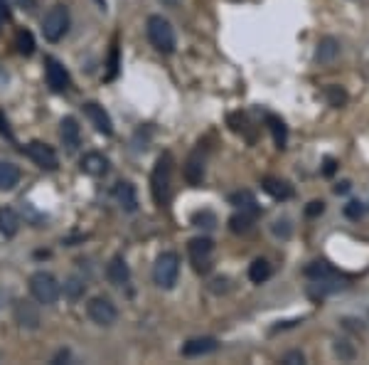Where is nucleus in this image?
<instances>
[{"label":"nucleus","mask_w":369,"mask_h":365,"mask_svg":"<svg viewBox=\"0 0 369 365\" xmlns=\"http://www.w3.org/2000/svg\"><path fill=\"white\" fill-rule=\"evenodd\" d=\"M15 48H18V52L25 54V57H30V54L35 52V37H32L30 30H20L18 35H15Z\"/></svg>","instance_id":"a878e982"},{"label":"nucleus","mask_w":369,"mask_h":365,"mask_svg":"<svg viewBox=\"0 0 369 365\" xmlns=\"http://www.w3.org/2000/svg\"><path fill=\"white\" fill-rule=\"evenodd\" d=\"M347 190H350V182H340V185H337V188H335V193H337V195H345L347 193Z\"/></svg>","instance_id":"4c0bfd02"},{"label":"nucleus","mask_w":369,"mask_h":365,"mask_svg":"<svg viewBox=\"0 0 369 365\" xmlns=\"http://www.w3.org/2000/svg\"><path fill=\"white\" fill-rule=\"evenodd\" d=\"M116 70H118V48L113 45V50H111V72H109V79L116 77Z\"/></svg>","instance_id":"f704fd0d"},{"label":"nucleus","mask_w":369,"mask_h":365,"mask_svg":"<svg viewBox=\"0 0 369 365\" xmlns=\"http://www.w3.org/2000/svg\"><path fill=\"white\" fill-rule=\"evenodd\" d=\"M10 18V8H8V0H0V23Z\"/></svg>","instance_id":"c9c22d12"},{"label":"nucleus","mask_w":369,"mask_h":365,"mask_svg":"<svg viewBox=\"0 0 369 365\" xmlns=\"http://www.w3.org/2000/svg\"><path fill=\"white\" fill-rule=\"evenodd\" d=\"M194 225H199V227H214V215L212 212H197L192 218Z\"/></svg>","instance_id":"7c9ffc66"},{"label":"nucleus","mask_w":369,"mask_h":365,"mask_svg":"<svg viewBox=\"0 0 369 365\" xmlns=\"http://www.w3.org/2000/svg\"><path fill=\"white\" fill-rule=\"evenodd\" d=\"M266 124H269V131H271V136H273L276 146L286 148V143H288V129H286V124H283L278 116H273V114H269V116H266Z\"/></svg>","instance_id":"5701e85b"},{"label":"nucleus","mask_w":369,"mask_h":365,"mask_svg":"<svg viewBox=\"0 0 369 365\" xmlns=\"http://www.w3.org/2000/svg\"><path fill=\"white\" fill-rule=\"evenodd\" d=\"M87 313L96 326H113L118 318V311H116V306H113V301L106 299V296H94V299L89 301Z\"/></svg>","instance_id":"0eeeda50"},{"label":"nucleus","mask_w":369,"mask_h":365,"mask_svg":"<svg viewBox=\"0 0 369 365\" xmlns=\"http://www.w3.org/2000/svg\"><path fill=\"white\" fill-rule=\"evenodd\" d=\"M160 3H163V6H168V8H175L180 0H160Z\"/></svg>","instance_id":"a19ab883"},{"label":"nucleus","mask_w":369,"mask_h":365,"mask_svg":"<svg viewBox=\"0 0 369 365\" xmlns=\"http://www.w3.org/2000/svg\"><path fill=\"white\" fill-rule=\"evenodd\" d=\"M69 30V10L65 6H54L42 18V35L49 42H59Z\"/></svg>","instance_id":"39448f33"},{"label":"nucleus","mask_w":369,"mask_h":365,"mask_svg":"<svg viewBox=\"0 0 369 365\" xmlns=\"http://www.w3.org/2000/svg\"><path fill=\"white\" fill-rule=\"evenodd\" d=\"M45 65H47V84L52 87V92H67L69 89V74H67L65 65L54 57L45 59Z\"/></svg>","instance_id":"9d476101"},{"label":"nucleus","mask_w":369,"mask_h":365,"mask_svg":"<svg viewBox=\"0 0 369 365\" xmlns=\"http://www.w3.org/2000/svg\"><path fill=\"white\" fill-rule=\"evenodd\" d=\"M15 318H18V324L23 328H37L40 326V311L30 301H18L15 304Z\"/></svg>","instance_id":"a211bd4d"},{"label":"nucleus","mask_w":369,"mask_h":365,"mask_svg":"<svg viewBox=\"0 0 369 365\" xmlns=\"http://www.w3.org/2000/svg\"><path fill=\"white\" fill-rule=\"evenodd\" d=\"M0 134L10 136V129H8V121H3V118H0Z\"/></svg>","instance_id":"58836bf2"},{"label":"nucleus","mask_w":369,"mask_h":365,"mask_svg":"<svg viewBox=\"0 0 369 365\" xmlns=\"http://www.w3.org/2000/svg\"><path fill=\"white\" fill-rule=\"evenodd\" d=\"M305 277L315 279V282H322V279H335L337 274H335L333 267L325 264V262H313V264L305 269Z\"/></svg>","instance_id":"393cba45"},{"label":"nucleus","mask_w":369,"mask_h":365,"mask_svg":"<svg viewBox=\"0 0 369 365\" xmlns=\"http://www.w3.org/2000/svg\"><path fill=\"white\" fill-rule=\"evenodd\" d=\"M335 165H337V163H335L333 158L325 160V176H333V173H335Z\"/></svg>","instance_id":"e433bc0d"},{"label":"nucleus","mask_w":369,"mask_h":365,"mask_svg":"<svg viewBox=\"0 0 369 365\" xmlns=\"http://www.w3.org/2000/svg\"><path fill=\"white\" fill-rule=\"evenodd\" d=\"M229 202H232V205H236V207L256 205V200H254V193H249V190H241V193L229 195Z\"/></svg>","instance_id":"c85d7f7f"},{"label":"nucleus","mask_w":369,"mask_h":365,"mask_svg":"<svg viewBox=\"0 0 369 365\" xmlns=\"http://www.w3.org/2000/svg\"><path fill=\"white\" fill-rule=\"evenodd\" d=\"M269 277H271V264L266 260H254L251 264H249V279H251L254 284L269 282Z\"/></svg>","instance_id":"b1692460"},{"label":"nucleus","mask_w":369,"mask_h":365,"mask_svg":"<svg viewBox=\"0 0 369 365\" xmlns=\"http://www.w3.org/2000/svg\"><path fill=\"white\" fill-rule=\"evenodd\" d=\"M340 54V42L335 40V37H322L317 42V52H315V59L320 65H333L335 59Z\"/></svg>","instance_id":"aec40b11"},{"label":"nucleus","mask_w":369,"mask_h":365,"mask_svg":"<svg viewBox=\"0 0 369 365\" xmlns=\"http://www.w3.org/2000/svg\"><path fill=\"white\" fill-rule=\"evenodd\" d=\"M202 178H205V156H202V148H197V151H192L190 158L185 160V180H188L190 185H199Z\"/></svg>","instance_id":"2eb2a0df"},{"label":"nucleus","mask_w":369,"mask_h":365,"mask_svg":"<svg viewBox=\"0 0 369 365\" xmlns=\"http://www.w3.org/2000/svg\"><path fill=\"white\" fill-rule=\"evenodd\" d=\"M322 212H325V202L322 200H313L311 205L305 207V215H308V218H317V215H322Z\"/></svg>","instance_id":"473e14b6"},{"label":"nucleus","mask_w":369,"mask_h":365,"mask_svg":"<svg viewBox=\"0 0 369 365\" xmlns=\"http://www.w3.org/2000/svg\"><path fill=\"white\" fill-rule=\"evenodd\" d=\"M172 182V156L170 154H163L158 160H155V168H153V176H150V193H153V200L155 205H168L170 200V185Z\"/></svg>","instance_id":"f257e3e1"},{"label":"nucleus","mask_w":369,"mask_h":365,"mask_svg":"<svg viewBox=\"0 0 369 365\" xmlns=\"http://www.w3.org/2000/svg\"><path fill=\"white\" fill-rule=\"evenodd\" d=\"M30 291H32L37 304L49 306V304H54V301L59 299L62 286H59V282L49 274V271H35V274L30 277Z\"/></svg>","instance_id":"7ed1b4c3"},{"label":"nucleus","mask_w":369,"mask_h":365,"mask_svg":"<svg viewBox=\"0 0 369 365\" xmlns=\"http://www.w3.org/2000/svg\"><path fill=\"white\" fill-rule=\"evenodd\" d=\"M59 136H62V141L69 151H74L82 141V129H79V121L74 116H65L62 118V124H59Z\"/></svg>","instance_id":"dca6fc26"},{"label":"nucleus","mask_w":369,"mask_h":365,"mask_svg":"<svg viewBox=\"0 0 369 365\" xmlns=\"http://www.w3.org/2000/svg\"><path fill=\"white\" fill-rule=\"evenodd\" d=\"M217 348H219L217 338H212V336L192 338V341H188L185 346H182V355L197 358V355H207V353H212V351H217Z\"/></svg>","instance_id":"f3484780"},{"label":"nucleus","mask_w":369,"mask_h":365,"mask_svg":"<svg viewBox=\"0 0 369 365\" xmlns=\"http://www.w3.org/2000/svg\"><path fill=\"white\" fill-rule=\"evenodd\" d=\"M20 6H25L27 10H32V8H35V0H20Z\"/></svg>","instance_id":"ea45409f"},{"label":"nucleus","mask_w":369,"mask_h":365,"mask_svg":"<svg viewBox=\"0 0 369 365\" xmlns=\"http://www.w3.org/2000/svg\"><path fill=\"white\" fill-rule=\"evenodd\" d=\"M20 232V215L12 207H0V235L15 237Z\"/></svg>","instance_id":"412c9836"},{"label":"nucleus","mask_w":369,"mask_h":365,"mask_svg":"<svg viewBox=\"0 0 369 365\" xmlns=\"http://www.w3.org/2000/svg\"><path fill=\"white\" fill-rule=\"evenodd\" d=\"M20 182V168L15 163L0 160V190H12Z\"/></svg>","instance_id":"4be33fe9"},{"label":"nucleus","mask_w":369,"mask_h":365,"mask_svg":"<svg viewBox=\"0 0 369 365\" xmlns=\"http://www.w3.org/2000/svg\"><path fill=\"white\" fill-rule=\"evenodd\" d=\"M84 289H87V284H84V279L71 277L69 282L65 284V294L69 296V299H79V296L84 294Z\"/></svg>","instance_id":"cd10ccee"},{"label":"nucleus","mask_w":369,"mask_h":365,"mask_svg":"<svg viewBox=\"0 0 369 365\" xmlns=\"http://www.w3.org/2000/svg\"><path fill=\"white\" fill-rule=\"evenodd\" d=\"M362 212H364L362 202H347V205H345V215L350 220H359V218H362Z\"/></svg>","instance_id":"2f4dec72"},{"label":"nucleus","mask_w":369,"mask_h":365,"mask_svg":"<svg viewBox=\"0 0 369 365\" xmlns=\"http://www.w3.org/2000/svg\"><path fill=\"white\" fill-rule=\"evenodd\" d=\"M25 154H27V158L32 160L37 168H42V171H54L59 163L54 148L47 146V143H42V141L27 143V146H25Z\"/></svg>","instance_id":"6e6552de"},{"label":"nucleus","mask_w":369,"mask_h":365,"mask_svg":"<svg viewBox=\"0 0 369 365\" xmlns=\"http://www.w3.org/2000/svg\"><path fill=\"white\" fill-rule=\"evenodd\" d=\"M180 277V257L175 252H163L153 264V279L160 289H172Z\"/></svg>","instance_id":"20e7f679"},{"label":"nucleus","mask_w":369,"mask_h":365,"mask_svg":"<svg viewBox=\"0 0 369 365\" xmlns=\"http://www.w3.org/2000/svg\"><path fill=\"white\" fill-rule=\"evenodd\" d=\"M264 190L276 198V200H288V198H293V188H291V182L283 180V178H264Z\"/></svg>","instance_id":"6ab92c4d"},{"label":"nucleus","mask_w":369,"mask_h":365,"mask_svg":"<svg viewBox=\"0 0 369 365\" xmlns=\"http://www.w3.org/2000/svg\"><path fill=\"white\" fill-rule=\"evenodd\" d=\"M146 30H148V40H150V45L158 52L163 54L175 52V30H172V25L163 15H150Z\"/></svg>","instance_id":"f03ea898"},{"label":"nucleus","mask_w":369,"mask_h":365,"mask_svg":"<svg viewBox=\"0 0 369 365\" xmlns=\"http://www.w3.org/2000/svg\"><path fill=\"white\" fill-rule=\"evenodd\" d=\"M303 353L300 351H293V353H286L283 355V363H288V365H295V363H303Z\"/></svg>","instance_id":"72a5a7b5"},{"label":"nucleus","mask_w":369,"mask_h":365,"mask_svg":"<svg viewBox=\"0 0 369 365\" xmlns=\"http://www.w3.org/2000/svg\"><path fill=\"white\" fill-rule=\"evenodd\" d=\"M258 218V205H249V207H241L239 212H234L232 218H229V230L234 232V235H244L254 227Z\"/></svg>","instance_id":"9b49d317"},{"label":"nucleus","mask_w":369,"mask_h":365,"mask_svg":"<svg viewBox=\"0 0 369 365\" xmlns=\"http://www.w3.org/2000/svg\"><path fill=\"white\" fill-rule=\"evenodd\" d=\"M79 168L89 178H104L109 173V168H111V163H109V158L104 154H96L94 151V154H87L79 160Z\"/></svg>","instance_id":"f8f14e48"},{"label":"nucleus","mask_w":369,"mask_h":365,"mask_svg":"<svg viewBox=\"0 0 369 365\" xmlns=\"http://www.w3.org/2000/svg\"><path fill=\"white\" fill-rule=\"evenodd\" d=\"M325 99H328L330 106L340 109V106H345V101H347V92H345V89L335 87V84H333V87L325 89Z\"/></svg>","instance_id":"bb28decb"},{"label":"nucleus","mask_w":369,"mask_h":365,"mask_svg":"<svg viewBox=\"0 0 369 365\" xmlns=\"http://www.w3.org/2000/svg\"><path fill=\"white\" fill-rule=\"evenodd\" d=\"M106 279H109V284H113V286H126V284H128L131 267H128V262L123 260L121 254L111 257V262L106 264Z\"/></svg>","instance_id":"ddd939ff"},{"label":"nucleus","mask_w":369,"mask_h":365,"mask_svg":"<svg viewBox=\"0 0 369 365\" xmlns=\"http://www.w3.org/2000/svg\"><path fill=\"white\" fill-rule=\"evenodd\" d=\"M190 262H192L197 274H207L212 269V252H214V242L210 237H194L188 244Z\"/></svg>","instance_id":"423d86ee"},{"label":"nucleus","mask_w":369,"mask_h":365,"mask_svg":"<svg viewBox=\"0 0 369 365\" xmlns=\"http://www.w3.org/2000/svg\"><path fill=\"white\" fill-rule=\"evenodd\" d=\"M84 114H87V118L91 121V126H94L99 134H104V136L113 134V121H111V116H109V112H106L101 104H96V101H87V104H84Z\"/></svg>","instance_id":"1a4fd4ad"},{"label":"nucleus","mask_w":369,"mask_h":365,"mask_svg":"<svg viewBox=\"0 0 369 365\" xmlns=\"http://www.w3.org/2000/svg\"><path fill=\"white\" fill-rule=\"evenodd\" d=\"M113 198H116V202L121 205V210H126V212L138 210V193H135L133 182H128V180L116 182V188H113Z\"/></svg>","instance_id":"4468645a"},{"label":"nucleus","mask_w":369,"mask_h":365,"mask_svg":"<svg viewBox=\"0 0 369 365\" xmlns=\"http://www.w3.org/2000/svg\"><path fill=\"white\" fill-rule=\"evenodd\" d=\"M271 230H273L276 237H281V240H288V237H291V232H293V230H291V222H288L286 218H283V220H276Z\"/></svg>","instance_id":"c756f323"}]
</instances>
